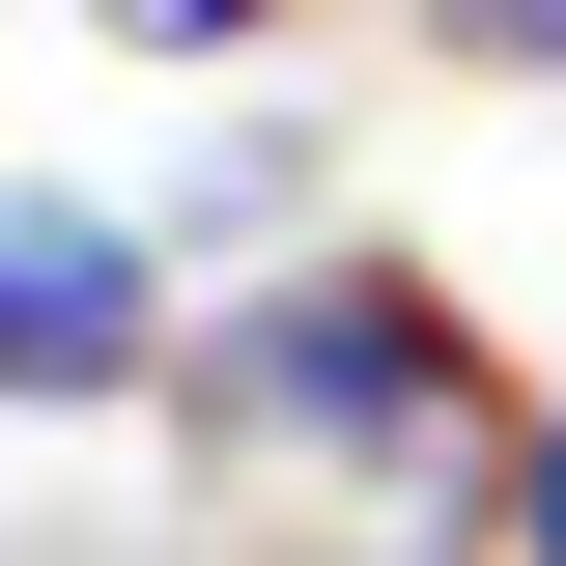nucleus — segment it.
Masks as SVG:
<instances>
[{
  "mask_svg": "<svg viewBox=\"0 0 566 566\" xmlns=\"http://www.w3.org/2000/svg\"><path fill=\"white\" fill-rule=\"evenodd\" d=\"M510 566H566V397H538V453H510Z\"/></svg>",
  "mask_w": 566,
  "mask_h": 566,
  "instance_id": "39448f33",
  "label": "nucleus"
},
{
  "mask_svg": "<svg viewBox=\"0 0 566 566\" xmlns=\"http://www.w3.org/2000/svg\"><path fill=\"white\" fill-rule=\"evenodd\" d=\"M424 85H510V114H566V0H397Z\"/></svg>",
  "mask_w": 566,
  "mask_h": 566,
  "instance_id": "20e7f679",
  "label": "nucleus"
},
{
  "mask_svg": "<svg viewBox=\"0 0 566 566\" xmlns=\"http://www.w3.org/2000/svg\"><path fill=\"white\" fill-rule=\"evenodd\" d=\"M312 0H85V57H170V85H255Z\"/></svg>",
  "mask_w": 566,
  "mask_h": 566,
  "instance_id": "7ed1b4c3",
  "label": "nucleus"
},
{
  "mask_svg": "<svg viewBox=\"0 0 566 566\" xmlns=\"http://www.w3.org/2000/svg\"><path fill=\"white\" fill-rule=\"evenodd\" d=\"M510 453H538V368L453 312V255L340 227L199 312L170 368V482L227 510L255 566H510Z\"/></svg>",
  "mask_w": 566,
  "mask_h": 566,
  "instance_id": "f257e3e1",
  "label": "nucleus"
},
{
  "mask_svg": "<svg viewBox=\"0 0 566 566\" xmlns=\"http://www.w3.org/2000/svg\"><path fill=\"white\" fill-rule=\"evenodd\" d=\"M199 312H170V227L142 199H0V424H170Z\"/></svg>",
  "mask_w": 566,
  "mask_h": 566,
  "instance_id": "f03ea898",
  "label": "nucleus"
}]
</instances>
